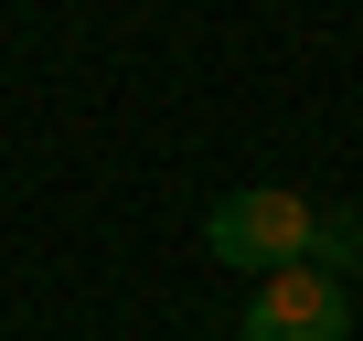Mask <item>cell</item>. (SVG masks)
<instances>
[{
  "label": "cell",
  "mask_w": 363,
  "mask_h": 341,
  "mask_svg": "<svg viewBox=\"0 0 363 341\" xmlns=\"http://www.w3.org/2000/svg\"><path fill=\"white\" fill-rule=\"evenodd\" d=\"M310 235H320V203L289 192V182H246L203 214V245L246 277H278V267H310Z\"/></svg>",
  "instance_id": "6da1fadb"
},
{
  "label": "cell",
  "mask_w": 363,
  "mask_h": 341,
  "mask_svg": "<svg viewBox=\"0 0 363 341\" xmlns=\"http://www.w3.org/2000/svg\"><path fill=\"white\" fill-rule=\"evenodd\" d=\"M235 341H352V288L320 267H278L235 309Z\"/></svg>",
  "instance_id": "7a4b0ae2"
},
{
  "label": "cell",
  "mask_w": 363,
  "mask_h": 341,
  "mask_svg": "<svg viewBox=\"0 0 363 341\" xmlns=\"http://www.w3.org/2000/svg\"><path fill=\"white\" fill-rule=\"evenodd\" d=\"M310 267L352 288V267H363V214H352V203H320V235H310Z\"/></svg>",
  "instance_id": "3957f363"
}]
</instances>
